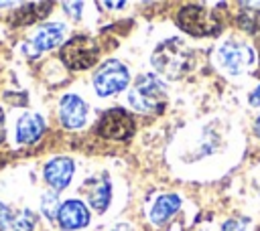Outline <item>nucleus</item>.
Instances as JSON below:
<instances>
[{"label":"nucleus","mask_w":260,"mask_h":231,"mask_svg":"<svg viewBox=\"0 0 260 231\" xmlns=\"http://www.w3.org/2000/svg\"><path fill=\"white\" fill-rule=\"evenodd\" d=\"M193 51L179 38L160 43L152 53V67L167 79H179L193 65Z\"/></svg>","instance_id":"nucleus-1"},{"label":"nucleus","mask_w":260,"mask_h":231,"mask_svg":"<svg viewBox=\"0 0 260 231\" xmlns=\"http://www.w3.org/2000/svg\"><path fill=\"white\" fill-rule=\"evenodd\" d=\"M165 101V85L156 75H140L128 91V105L140 113H158Z\"/></svg>","instance_id":"nucleus-2"},{"label":"nucleus","mask_w":260,"mask_h":231,"mask_svg":"<svg viewBox=\"0 0 260 231\" xmlns=\"http://www.w3.org/2000/svg\"><path fill=\"white\" fill-rule=\"evenodd\" d=\"M177 22L185 32L195 34V36H207V34H215L219 30V20H217L215 12H211L199 4L183 6L179 10Z\"/></svg>","instance_id":"nucleus-3"},{"label":"nucleus","mask_w":260,"mask_h":231,"mask_svg":"<svg viewBox=\"0 0 260 231\" xmlns=\"http://www.w3.org/2000/svg\"><path fill=\"white\" fill-rule=\"evenodd\" d=\"M98 53H100V49L93 38L77 34L61 47L59 57L69 69L79 71V69H89L98 61Z\"/></svg>","instance_id":"nucleus-4"},{"label":"nucleus","mask_w":260,"mask_h":231,"mask_svg":"<svg viewBox=\"0 0 260 231\" xmlns=\"http://www.w3.org/2000/svg\"><path fill=\"white\" fill-rule=\"evenodd\" d=\"M130 81V71L124 63H120L118 59H108L106 63H102L93 75V87L95 93L102 97L114 95L118 91H122Z\"/></svg>","instance_id":"nucleus-5"},{"label":"nucleus","mask_w":260,"mask_h":231,"mask_svg":"<svg viewBox=\"0 0 260 231\" xmlns=\"http://www.w3.org/2000/svg\"><path fill=\"white\" fill-rule=\"evenodd\" d=\"M98 134L106 140H128L134 134V120L122 107L108 109L98 122Z\"/></svg>","instance_id":"nucleus-6"},{"label":"nucleus","mask_w":260,"mask_h":231,"mask_svg":"<svg viewBox=\"0 0 260 231\" xmlns=\"http://www.w3.org/2000/svg\"><path fill=\"white\" fill-rule=\"evenodd\" d=\"M252 49L244 43H238V41H230V43H223L217 51V61L219 65L230 73V75H240L244 73L250 63H252Z\"/></svg>","instance_id":"nucleus-7"},{"label":"nucleus","mask_w":260,"mask_h":231,"mask_svg":"<svg viewBox=\"0 0 260 231\" xmlns=\"http://www.w3.org/2000/svg\"><path fill=\"white\" fill-rule=\"evenodd\" d=\"M59 122L69 128V130H77L87 122V105L81 97L67 93L61 97L59 101Z\"/></svg>","instance_id":"nucleus-8"},{"label":"nucleus","mask_w":260,"mask_h":231,"mask_svg":"<svg viewBox=\"0 0 260 231\" xmlns=\"http://www.w3.org/2000/svg\"><path fill=\"white\" fill-rule=\"evenodd\" d=\"M57 221H59L61 229L75 231V229H81L89 223V211L81 201L69 199V201L61 203L59 213H57Z\"/></svg>","instance_id":"nucleus-9"},{"label":"nucleus","mask_w":260,"mask_h":231,"mask_svg":"<svg viewBox=\"0 0 260 231\" xmlns=\"http://www.w3.org/2000/svg\"><path fill=\"white\" fill-rule=\"evenodd\" d=\"M73 168L75 166H73L71 158L57 156V158L47 162V166H45V180L53 186L55 192H59V190H63L69 184V180L73 176Z\"/></svg>","instance_id":"nucleus-10"},{"label":"nucleus","mask_w":260,"mask_h":231,"mask_svg":"<svg viewBox=\"0 0 260 231\" xmlns=\"http://www.w3.org/2000/svg\"><path fill=\"white\" fill-rule=\"evenodd\" d=\"M63 34H65V24H61V22L43 24L30 41V53L37 55V53H43V51L57 47L63 41Z\"/></svg>","instance_id":"nucleus-11"},{"label":"nucleus","mask_w":260,"mask_h":231,"mask_svg":"<svg viewBox=\"0 0 260 231\" xmlns=\"http://www.w3.org/2000/svg\"><path fill=\"white\" fill-rule=\"evenodd\" d=\"M45 132V120L35 113V111H26L24 115H20L18 124H16V140L20 144H32L37 142Z\"/></svg>","instance_id":"nucleus-12"},{"label":"nucleus","mask_w":260,"mask_h":231,"mask_svg":"<svg viewBox=\"0 0 260 231\" xmlns=\"http://www.w3.org/2000/svg\"><path fill=\"white\" fill-rule=\"evenodd\" d=\"M110 199H112V186H110L108 178H95V180H91V186L87 188V201H89V205L98 213H102V211L108 209Z\"/></svg>","instance_id":"nucleus-13"},{"label":"nucleus","mask_w":260,"mask_h":231,"mask_svg":"<svg viewBox=\"0 0 260 231\" xmlns=\"http://www.w3.org/2000/svg\"><path fill=\"white\" fill-rule=\"evenodd\" d=\"M181 207V199L177 195H162L156 199V203L152 205V211H150V221L160 225L165 223L171 215H175Z\"/></svg>","instance_id":"nucleus-14"},{"label":"nucleus","mask_w":260,"mask_h":231,"mask_svg":"<svg viewBox=\"0 0 260 231\" xmlns=\"http://www.w3.org/2000/svg\"><path fill=\"white\" fill-rule=\"evenodd\" d=\"M49 8H51V4H49V2H35V4H26V6H22L20 10H16V14H14V22H16L18 26H22V24H30V22H37L39 18H43V16L49 12Z\"/></svg>","instance_id":"nucleus-15"},{"label":"nucleus","mask_w":260,"mask_h":231,"mask_svg":"<svg viewBox=\"0 0 260 231\" xmlns=\"http://www.w3.org/2000/svg\"><path fill=\"white\" fill-rule=\"evenodd\" d=\"M35 225H37V215L32 211H28V209H22V211L14 213L10 229L12 231H32Z\"/></svg>","instance_id":"nucleus-16"},{"label":"nucleus","mask_w":260,"mask_h":231,"mask_svg":"<svg viewBox=\"0 0 260 231\" xmlns=\"http://www.w3.org/2000/svg\"><path fill=\"white\" fill-rule=\"evenodd\" d=\"M240 26L252 34H260V10H244L238 18Z\"/></svg>","instance_id":"nucleus-17"},{"label":"nucleus","mask_w":260,"mask_h":231,"mask_svg":"<svg viewBox=\"0 0 260 231\" xmlns=\"http://www.w3.org/2000/svg\"><path fill=\"white\" fill-rule=\"evenodd\" d=\"M59 201H57V192L55 190H49L41 197V211L47 219H55L57 213H59Z\"/></svg>","instance_id":"nucleus-18"},{"label":"nucleus","mask_w":260,"mask_h":231,"mask_svg":"<svg viewBox=\"0 0 260 231\" xmlns=\"http://www.w3.org/2000/svg\"><path fill=\"white\" fill-rule=\"evenodd\" d=\"M12 217H14V213L10 211V207L4 205V203H0V231H6L10 227Z\"/></svg>","instance_id":"nucleus-19"},{"label":"nucleus","mask_w":260,"mask_h":231,"mask_svg":"<svg viewBox=\"0 0 260 231\" xmlns=\"http://www.w3.org/2000/svg\"><path fill=\"white\" fill-rule=\"evenodd\" d=\"M63 8H67V14H69V16L77 18V16L81 14L83 4H81V2H65V4H63Z\"/></svg>","instance_id":"nucleus-20"},{"label":"nucleus","mask_w":260,"mask_h":231,"mask_svg":"<svg viewBox=\"0 0 260 231\" xmlns=\"http://www.w3.org/2000/svg\"><path fill=\"white\" fill-rule=\"evenodd\" d=\"M244 223L242 221H238V219H230V221H225L223 223V227H221V231H244Z\"/></svg>","instance_id":"nucleus-21"},{"label":"nucleus","mask_w":260,"mask_h":231,"mask_svg":"<svg viewBox=\"0 0 260 231\" xmlns=\"http://www.w3.org/2000/svg\"><path fill=\"white\" fill-rule=\"evenodd\" d=\"M250 103L256 105V107H260V85L250 93Z\"/></svg>","instance_id":"nucleus-22"},{"label":"nucleus","mask_w":260,"mask_h":231,"mask_svg":"<svg viewBox=\"0 0 260 231\" xmlns=\"http://www.w3.org/2000/svg\"><path fill=\"white\" fill-rule=\"evenodd\" d=\"M102 6H106V8H120V6H124V2H102Z\"/></svg>","instance_id":"nucleus-23"},{"label":"nucleus","mask_w":260,"mask_h":231,"mask_svg":"<svg viewBox=\"0 0 260 231\" xmlns=\"http://www.w3.org/2000/svg\"><path fill=\"white\" fill-rule=\"evenodd\" d=\"M112 231H132V229H130V225H126V223H118Z\"/></svg>","instance_id":"nucleus-24"},{"label":"nucleus","mask_w":260,"mask_h":231,"mask_svg":"<svg viewBox=\"0 0 260 231\" xmlns=\"http://www.w3.org/2000/svg\"><path fill=\"white\" fill-rule=\"evenodd\" d=\"M4 138V113H2V109H0V140Z\"/></svg>","instance_id":"nucleus-25"},{"label":"nucleus","mask_w":260,"mask_h":231,"mask_svg":"<svg viewBox=\"0 0 260 231\" xmlns=\"http://www.w3.org/2000/svg\"><path fill=\"white\" fill-rule=\"evenodd\" d=\"M256 134H258V136H260V118H258V120H256Z\"/></svg>","instance_id":"nucleus-26"}]
</instances>
